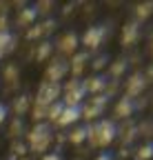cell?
<instances>
[{
  "label": "cell",
  "mask_w": 153,
  "mask_h": 160,
  "mask_svg": "<svg viewBox=\"0 0 153 160\" xmlns=\"http://www.w3.org/2000/svg\"><path fill=\"white\" fill-rule=\"evenodd\" d=\"M116 138H118V125L109 118H102V120H95V122L87 125V142L93 149H104Z\"/></svg>",
  "instance_id": "obj_1"
},
{
  "label": "cell",
  "mask_w": 153,
  "mask_h": 160,
  "mask_svg": "<svg viewBox=\"0 0 153 160\" xmlns=\"http://www.w3.org/2000/svg\"><path fill=\"white\" fill-rule=\"evenodd\" d=\"M53 142V125L49 122H33L27 133V149L33 153H45Z\"/></svg>",
  "instance_id": "obj_2"
},
{
  "label": "cell",
  "mask_w": 153,
  "mask_h": 160,
  "mask_svg": "<svg viewBox=\"0 0 153 160\" xmlns=\"http://www.w3.org/2000/svg\"><path fill=\"white\" fill-rule=\"evenodd\" d=\"M60 96H62V85L42 80L40 87H38V91H36V96H33V105L51 107L53 102H58V100H60Z\"/></svg>",
  "instance_id": "obj_3"
},
{
  "label": "cell",
  "mask_w": 153,
  "mask_h": 160,
  "mask_svg": "<svg viewBox=\"0 0 153 160\" xmlns=\"http://www.w3.org/2000/svg\"><path fill=\"white\" fill-rule=\"evenodd\" d=\"M87 98L84 93V85L82 78H69L67 82L62 85V102L65 105H82V100Z\"/></svg>",
  "instance_id": "obj_4"
},
{
  "label": "cell",
  "mask_w": 153,
  "mask_h": 160,
  "mask_svg": "<svg viewBox=\"0 0 153 160\" xmlns=\"http://www.w3.org/2000/svg\"><path fill=\"white\" fill-rule=\"evenodd\" d=\"M67 76H69V58H65V56H53V58H49V65H47V69H45V80L60 85Z\"/></svg>",
  "instance_id": "obj_5"
},
{
  "label": "cell",
  "mask_w": 153,
  "mask_h": 160,
  "mask_svg": "<svg viewBox=\"0 0 153 160\" xmlns=\"http://www.w3.org/2000/svg\"><path fill=\"white\" fill-rule=\"evenodd\" d=\"M109 36V27L107 25H91L82 38H80V45H84L87 51H93V49H98L102 42H104V38Z\"/></svg>",
  "instance_id": "obj_6"
},
{
  "label": "cell",
  "mask_w": 153,
  "mask_h": 160,
  "mask_svg": "<svg viewBox=\"0 0 153 160\" xmlns=\"http://www.w3.org/2000/svg\"><path fill=\"white\" fill-rule=\"evenodd\" d=\"M109 100H111V96H107V93L91 96V100H89V102H84V105H82V118H87V120L100 118V116L104 113L107 105H109Z\"/></svg>",
  "instance_id": "obj_7"
},
{
  "label": "cell",
  "mask_w": 153,
  "mask_h": 160,
  "mask_svg": "<svg viewBox=\"0 0 153 160\" xmlns=\"http://www.w3.org/2000/svg\"><path fill=\"white\" fill-rule=\"evenodd\" d=\"M146 89V78L142 71H133L129 78H127V85H124V96L131 98V100H138Z\"/></svg>",
  "instance_id": "obj_8"
},
{
  "label": "cell",
  "mask_w": 153,
  "mask_h": 160,
  "mask_svg": "<svg viewBox=\"0 0 153 160\" xmlns=\"http://www.w3.org/2000/svg\"><path fill=\"white\" fill-rule=\"evenodd\" d=\"M82 85H84V93H87V96L107 93L109 76H104V73H93V76H89V78H82Z\"/></svg>",
  "instance_id": "obj_9"
},
{
  "label": "cell",
  "mask_w": 153,
  "mask_h": 160,
  "mask_svg": "<svg viewBox=\"0 0 153 160\" xmlns=\"http://www.w3.org/2000/svg\"><path fill=\"white\" fill-rule=\"evenodd\" d=\"M140 36H142V27H140V22L138 20H127L124 22V27H122V33H120V42H122V47H133L140 40Z\"/></svg>",
  "instance_id": "obj_10"
},
{
  "label": "cell",
  "mask_w": 153,
  "mask_h": 160,
  "mask_svg": "<svg viewBox=\"0 0 153 160\" xmlns=\"http://www.w3.org/2000/svg\"><path fill=\"white\" fill-rule=\"evenodd\" d=\"M89 60H91V51H75L71 58H69V73L71 78H82L84 73V67L89 65Z\"/></svg>",
  "instance_id": "obj_11"
},
{
  "label": "cell",
  "mask_w": 153,
  "mask_h": 160,
  "mask_svg": "<svg viewBox=\"0 0 153 160\" xmlns=\"http://www.w3.org/2000/svg\"><path fill=\"white\" fill-rule=\"evenodd\" d=\"M78 45H80V38H78V33L75 31H67V33H62L60 36V40L55 42V47H58V51H60V56H73L75 51H78Z\"/></svg>",
  "instance_id": "obj_12"
},
{
  "label": "cell",
  "mask_w": 153,
  "mask_h": 160,
  "mask_svg": "<svg viewBox=\"0 0 153 160\" xmlns=\"http://www.w3.org/2000/svg\"><path fill=\"white\" fill-rule=\"evenodd\" d=\"M82 118V105H65L60 118H58V122H55L53 127H73L78 120Z\"/></svg>",
  "instance_id": "obj_13"
},
{
  "label": "cell",
  "mask_w": 153,
  "mask_h": 160,
  "mask_svg": "<svg viewBox=\"0 0 153 160\" xmlns=\"http://www.w3.org/2000/svg\"><path fill=\"white\" fill-rule=\"evenodd\" d=\"M31 105H33V98L29 93H18L11 102V111L16 113V118H22L25 113L31 111Z\"/></svg>",
  "instance_id": "obj_14"
},
{
  "label": "cell",
  "mask_w": 153,
  "mask_h": 160,
  "mask_svg": "<svg viewBox=\"0 0 153 160\" xmlns=\"http://www.w3.org/2000/svg\"><path fill=\"white\" fill-rule=\"evenodd\" d=\"M36 20H38V7L36 5H27V7H20V11H18V18H16V22L20 25V27H31L36 25Z\"/></svg>",
  "instance_id": "obj_15"
},
{
  "label": "cell",
  "mask_w": 153,
  "mask_h": 160,
  "mask_svg": "<svg viewBox=\"0 0 153 160\" xmlns=\"http://www.w3.org/2000/svg\"><path fill=\"white\" fill-rule=\"evenodd\" d=\"M136 109H138L136 100H131V98L122 96V98L118 100V105H116V118H122V120H127V118H131L133 113H136Z\"/></svg>",
  "instance_id": "obj_16"
},
{
  "label": "cell",
  "mask_w": 153,
  "mask_h": 160,
  "mask_svg": "<svg viewBox=\"0 0 153 160\" xmlns=\"http://www.w3.org/2000/svg\"><path fill=\"white\" fill-rule=\"evenodd\" d=\"M118 138H120L122 147L131 145L133 140L138 138V125H133V122H127L124 127H118Z\"/></svg>",
  "instance_id": "obj_17"
},
{
  "label": "cell",
  "mask_w": 153,
  "mask_h": 160,
  "mask_svg": "<svg viewBox=\"0 0 153 160\" xmlns=\"http://www.w3.org/2000/svg\"><path fill=\"white\" fill-rule=\"evenodd\" d=\"M16 49V36L7 29V31H0V60H2L7 53H11Z\"/></svg>",
  "instance_id": "obj_18"
},
{
  "label": "cell",
  "mask_w": 153,
  "mask_h": 160,
  "mask_svg": "<svg viewBox=\"0 0 153 160\" xmlns=\"http://www.w3.org/2000/svg\"><path fill=\"white\" fill-rule=\"evenodd\" d=\"M127 67H129V60H127V58H118V60H113V62L109 65V78L113 80V82H118V80L127 73Z\"/></svg>",
  "instance_id": "obj_19"
},
{
  "label": "cell",
  "mask_w": 153,
  "mask_h": 160,
  "mask_svg": "<svg viewBox=\"0 0 153 160\" xmlns=\"http://www.w3.org/2000/svg\"><path fill=\"white\" fill-rule=\"evenodd\" d=\"M153 16V0H146V2H138L136 9H133V20H138L142 25L144 20H149Z\"/></svg>",
  "instance_id": "obj_20"
},
{
  "label": "cell",
  "mask_w": 153,
  "mask_h": 160,
  "mask_svg": "<svg viewBox=\"0 0 153 160\" xmlns=\"http://www.w3.org/2000/svg\"><path fill=\"white\" fill-rule=\"evenodd\" d=\"M69 142H73V145H82V142H87V125L73 127V129L69 131Z\"/></svg>",
  "instance_id": "obj_21"
},
{
  "label": "cell",
  "mask_w": 153,
  "mask_h": 160,
  "mask_svg": "<svg viewBox=\"0 0 153 160\" xmlns=\"http://www.w3.org/2000/svg\"><path fill=\"white\" fill-rule=\"evenodd\" d=\"M62 109H65V102H62V100L53 102V105L49 107V113H47V122H49V125H55V122H58V118H60V113H62ZM53 129H55V127H53Z\"/></svg>",
  "instance_id": "obj_22"
},
{
  "label": "cell",
  "mask_w": 153,
  "mask_h": 160,
  "mask_svg": "<svg viewBox=\"0 0 153 160\" xmlns=\"http://www.w3.org/2000/svg\"><path fill=\"white\" fill-rule=\"evenodd\" d=\"M51 51H53V42L42 40V42L38 45V49H36V60H38V62H42V60H47L51 56Z\"/></svg>",
  "instance_id": "obj_23"
},
{
  "label": "cell",
  "mask_w": 153,
  "mask_h": 160,
  "mask_svg": "<svg viewBox=\"0 0 153 160\" xmlns=\"http://www.w3.org/2000/svg\"><path fill=\"white\" fill-rule=\"evenodd\" d=\"M133 158L136 160H151L153 158V142H144L136 149V153H133Z\"/></svg>",
  "instance_id": "obj_24"
},
{
  "label": "cell",
  "mask_w": 153,
  "mask_h": 160,
  "mask_svg": "<svg viewBox=\"0 0 153 160\" xmlns=\"http://www.w3.org/2000/svg\"><path fill=\"white\" fill-rule=\"evenodd\" d=\"M31 118L33 122H47V113H49V107H40V105H31Z\"/></svg>",
  "instance_id": "obj_25"
},
{
  "label": "cell",
  "mask_w": 153,
  "mask_h": 160,
  "mask_svg": "<svg viewBox=\"0 0 153 160\" xmlns=\"http://www.w3.org/2000/svg\"><path fill=\"white\" fill-rule=\"evenodd\" d=\"M109 60H111V58H109V53H100V56L91 62V69H93L95 73H100L104 67H109Z\"/></svg>",
  "instance_id": "obj_26"
},
{
  "label": "cell",
  "mask_w": 153,
  "mask_h": 160,
  "mask_svg": "<svg viewBox=\"0 0 153 160\" xmlns=\"http://www.w3.org/2000/svg\"><path fill=\"white\" fill-rule=\"evenodd\" d=\"M2 78L7 80V82H11V85H13L16 80L20 78V71H18V67H16V65H7V67H5V71H2Z\"/></svg>",
  "instance_id": "obj_27"
},
{
  "label": "cell",
  "mask_w": 153,
  "mask_h": 160,
  "mask_svg": "<svg viewBox=\"0 0 153 160\" xmlns=\"http://www.w3.org/2000/svg\"><path fill=\"white\" fill-rule=\"evenodd\" d=\"M40 38H45L40 22H36V25H31V27L27 29V40H40Z\"/></svg>",
  "instance_id": "obj_28"
},
{
  "label": "cell",
  "mask_w": 153,
  "mask_h": 160,
  "mask_svg": "<svg viewBox=\"0 0 153 160\" xmlns=\"http://www.w3.org/2000/svg\"><path fill=\"white\" fill-rule=\"evenodd\" d=\"M25 131V122H22V118H16L13 122H11V136L18 140V136H20Z\"/></svg>",
  "instance_id": "obj_29"
},
{
  "label": "cell",
  "mask_w": 153,
  "mask_h": 160,
  "mask_svg": "<svg viewBox=\"0 0 153 160\" xmlns=\"http://www.w3.org/2000/svg\"><path fill=\"white\" fill-rule=\"evenodd\" d=\"M11 151H13V158L16 156H25L27 153V145L22 142V140H13V142H11Z\"/></svg>",
  "instance_id": "obj_30"
},
{
  "label": "cell",
  "mask_w": 153,
  "mask_h": 160,
  "mask_svg": "<svg viewBox=\"0 0 153 160\" xmlns=\"http://www.w3.org/2000/svg\"><path fill=\"white\" fill-rule=\"evenodd\" d=\"M40 27H42V33L45 36H49L55 27H58V25H55V20L53 18H47V20H42V22H40Z\"/></svg>",
  "instance_id": "obj_31"
},
{
  "label": "cell",
  "mask_w": 153,
  "mask_h": 160,
  "mask_svg": "<svg viewBox=\"0 0 153 160\" xmlns=\"http://www.w3.org/2000/svg\"><path fill=\"white\" fill-rule=\"evenodd\" d=\"M138 133H142V136H153V120L142 122V125L138 127Z\"/></svg>",
  "instance_id": "obj_32"
},
{
  "label": "cell",
  "mask_w": 153,
  "mask_h": 160,
  "mask_svg": "<svg viewBox=\"0 0 153 160\" xmlns=\"http://www.w3.org/2000/svg\"><path fill=\"white\" fill-rule=\"evenodd\" d=\"M7 113H9V107H7L5 102H0V125L7 120Z\"/></svg>",
  "instance_id": "obj_33"
},
{
  "label": "cell",
  "mask_w": 153,
  "mask_h": 160,
  "mask_svg": "<svg viewBox=\"0 0 153 160\" xmlns=\"http://www.w3.org/2000/svg\"><path fill=\"white\" fill-rule=\"evenodd\" d=\"M144 73V78H146V82H149V80H153V62L146 67V71H142Z\"/></svg>",
  "instance_id": "obj_34"
},
{
  "label": "cell",
  "mask_w": 153,
  "mask_h": 160,
  "mask_svg": "<svg viewBox=\"0 0 153 160\" xmlns=\"http://www.w3.org/2000/svg\"><path fill=\"white\" fill-rule=\"evenodd\" d=\"M0 31H7V16H0Z\"/></svg>",
  "instance_id": "obj_35"
},
{
  "label": "cell",
  "mask_w": 153,
  "mask_h": 160,
  "mask_svg": "<svg viewBox=\"0 0 153 160\" xmlns=\"http://www.w3.org/2000/svg\"><path fill=\"white\" fill-rule=\"evenodd\" d=\"M42 160H62V156H60V153H47Z\"/></svg>",
  "instance_id": "obj_36"
},
{
  "label": "cell",
  "mask_w": 153,
  "mask_h": 160,
  "mask_svg": "<svg viewBox=\"0 0 153 160\" xmlns=\"http://www.w3.org/2000/svg\"><path fill=\"white\" fill-rule=\"evenodd\" d=\"M95 160H116V158H113L111 153H107V151H104V153H100V156L95 158Z\"/></svg>",
  "instance_id": "obj_37"
},
{
  "label": "cell",
  "mask_w": 153,
  "mask_h": 160,
  "mask_svg": "<svg viewBox=\"0 0 153 160\" xmlns=\"http://www.w3.org/2000/svg\"><path fill=\"white\" fill-rule=\"evenodd\" d=\"M149 53L153 56V38H151V42H149Z\"/></svg>",
  "instance_id": "obj_38"
},
{
  "label": "cell",
  "mask_w": 153,
  "mask_h": 160,
  "mask_svg": "<svg viewBox=\"0 0 153 160\" xmlns=\"http://www.w3.org/2000/svg\"><path fill=\"white\" fill-rule=\"evenodd\" d=\"M7 160H16V158H13V156H11V158H7Z\"/></svg>",
  "instance_id": "obj_39"
},
{
  "label": "cell",
  "mask_w": 153,
  "mask_h": 160,
  "mask_svg": "<svg viewBox=\"0 0 153 160\" xmlns=\"http://www.w3.org/2000/svg\"><path fill=\"white\" fill-rule=\"evenodd\" d=\"M25 160H33V158H25Z\"/></svg>",
  "instance_id": "obj_40"
}]
</instances>
